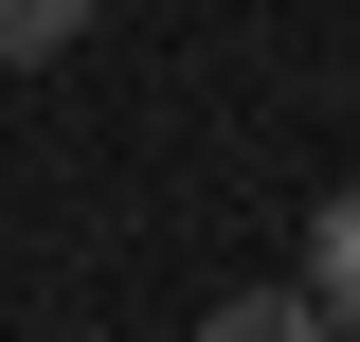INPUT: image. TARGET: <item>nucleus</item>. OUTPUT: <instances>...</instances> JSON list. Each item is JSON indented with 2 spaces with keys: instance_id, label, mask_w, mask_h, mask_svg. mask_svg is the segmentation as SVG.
I'll return each instance as SVG.
<instances>
[{
  "instance_id": "nucleus-1",
  "label": "nucleus",
  "mask_w": 360,
  "mask_h": 342,
  "mask_svg": "<svg viewBox=\"0 0 360 342\" xmlns=\"http://www.w3.org/2000/svg\"><path fill=\"white\" fill-rule=\"evenodd\" d=\"M307 306H324V342H360V180L307 216Z\"/></svg>"
},
{
  "instance_id": "nucleus-2",
  "label": "nucleus",
  "mask_w": 360,
  "mask_h": 342,
  "mask_svg": "<svg viewBox=\"0 0 360 342\" xmlns=\"http://www.w3.org/2000/svg\"><path fill=\"white\" fill-rule=\"evenodd\" d=\"M72 37H90V0H0V72H54Z\"/></svg>"
},
{
  "instance_id": "nucleus-3",
  "label": "nucleus",
  "mask_w": 360,
  "mask_h": 342,
  "mask_svg": "<svg viewBox=\"0 0 360 342\" xmlns=\"http://www.w3.org/2000/svg\"><path fill=\"white\" fill-rule=\"evenodd\" d=\"M198 342H324V306H307V289H234Z\"/></svg>"
}]
</instances>
